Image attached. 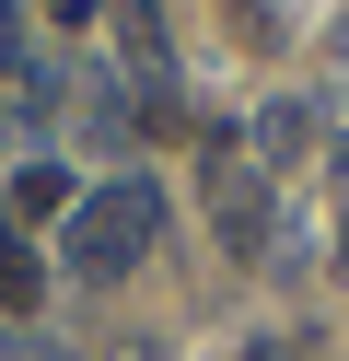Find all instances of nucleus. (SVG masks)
Returning a JSON list of instances; mask_svg holds the SVG:
<instances>
[{
    "mask_svg": "<svg viewBox=\"0 0 349 361\" xmlns=\"http://www.w3.org/2000/svg\"><path fill=\"white\" fill-rule=\"evenodd\" d=\"M314 140V105H268V117H256V152H302Z\"/></svg>",
    "mask_w": 349,
    "mask_h": 361,
    "instance_id": "obj_5",
    "label": "nucleus"
},
{
    "mask_svg": "<svg viewBox=\"0 0 349 361\" xmlns=\"http://www.w3.org/2000/svg\"><path fill=\"white\" fill-rule=\"evenodd\" d=\"M209 175H221V245H233V257H256V245H268V187H256L221 140H209Z\"/></svg>",
    "mask_w": 349,
    "mask_h": 361,
    "instance_id": "obj_3",
    "label": "nucleus"
},
{
    "mask_svg": "<svg viewBox=\"0 0 349 361\" xmlns=\"http://www.w3.org/2000/svg\"><path fill=\"white\" fill-rule=\"evenodd\" d=\"M245 361H302V338H256V350Z\"/></svg>",
    "mask_w": 349,
    "mask_h": 361,
    "instance_id": "obj_8",
    "label": "nucleus"
},
{
    "mask_svg": "<svg viewBox=\"0 0 349 361\" xmlns=\"http://www.w3.org/2000/svg\"><path fill=\"white\" fill-rule=\"evenodd\" d=\"M0 361H59V350H47V338H0Z\"/></svg>",
    "mask_w": 349,
    "mask_h": 361,
    "instance_id": "obj_7",
    "label": "nucleus"
},
{
    "mask_svg": "<svg viewBox=\"0 0 349 361\" xmlns=\"http://www.w3.org/2000/svg\"><path fill=\"white\" fill-rule=\"evenodd\" d=\"M0 303H35V245H0Z\"/></svg>",
    "mask_w": 349,
    "mask_h": 361,
    "instance_id": "obj_6",
    "label": "nucleus"
},
{
    "mask_svg": "<svg viewBox=\"0 0 349 361\" xmlns=\"http://www.w3.org/2000/svg\"><path fill=\"white\" fill-rule=\"evenodd\" d=\"M152 233H163V187H152V175L93 187L82 210H70V280H116V268H140Z\"/></svg>",
    "mask_w": 349,
    "mask_h": 361,
    "instance_id": "obj_1",
    "label": "nucleus"
},
{
    "mask_svg": "<svg viewBox=\"0 0 349 361\" xmlns=\"http://www.w3.org/2000/svg\"><path fill=\"white\" fill-rule=\"evenodd\" d=\"M116 47H128L140 105H175V47H163V12H152V0H116Z\"/></svg>",
    "mask_w": 349,
    "mask_h": 361,
    "instance_id": "obj_2",
    "label": "nucleus"
},
{
    "mask_svg": "<svg viewBox=\"0 0 349 361\" xmlns=\"http://www.w3.org/2000/svg\"><path fill=\"white\" fill-rule=\"evenodd\" d=\"M59 198H70V175H59V164H23V175H12V221H47Z\"/></svg>",
    "mask_w": 349,
    "mask_h": 361,
    "instance_id": "obj_4",
    "label": "nucleus"
}]
</instances>
